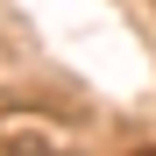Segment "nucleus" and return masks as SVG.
Instances as JSON below:
<instances>
[{
	"mask_svg": "<svg viewBox=\"0 0 156 156\" xmlns=\"http://www.w3.org/2000/svg\"><path fill=\"white\" fill-rule=\"evenodd\" d=\"M0 156H64V135L43 121H21V114H0Z\"/></svg>",
	"mask_w": 156,
	"mask_h": 156,
	"instance_id": "1",
	"label": "nucleus"
},
{
	"mask_svg": "<svg viewBox=\"0 0 156 156\" xmlns=\"http://www.w3.org/2000/svg\"><path fill=\"white\" fill-rule=\"evenodd\" d=\"M128 156H156V142H142V149H128Z\"/></svg>",
	"mask_w": 156,
	"mask_h": 156,
	"instance_id": "2",
	"label": "nucleus"
}]
</instances>
